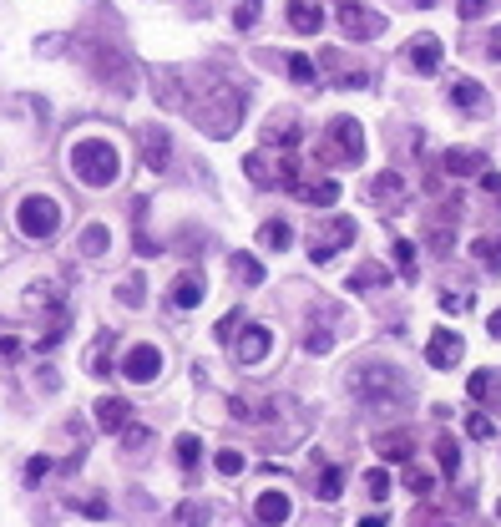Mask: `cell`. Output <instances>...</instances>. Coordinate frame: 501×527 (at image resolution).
Wrapping results in <instances>:
<instances>
[{
  "label": "cell",
  "instance_id": "1",
  "mask_svg": "<svg viewBox=\"0 0 501 527\" xmlns=\"http://www.w3.org/2000/svg\"><path fill=\"white\" fill-rule=\"evenodd\" d=\"M349 396L360 400V406H375V411H385V406H411V381L385 361H365L345 375Z\"/></svg>",
  "mask_w": 501,
  "mask_h": 527
},
{
  "label": "cell",
  "instance_id": "2",
  "mask_svg": "<svg viewBox=\"0 0 501 527\" xmlns=\"http://www.w3.org/2000/svg\"><path fill=\"white\" fill-rule=\"evenodd\" d=\"M71 173H77L81 188H107L122 173V157H116V147L107 137H81L71 142Z\"/></svg>",
  "mask_w": 501,
  "mask_h": 527
},
{
  "label": "cell",
  "instance_id": "3",
  "mask_svg": "<svg viewBox=\"0 0 501 527\" xmlns=\"http://www.w3.org/2000/svg\"><path fill=\"white\" fill-rule=\"evenodd\" d=\"M193 117H198V127L208 132V137H233L238 132V122H244V91L238 87H213V97L208 102H198L193 107Z\"/></svg>",
  "mask_w": 501,
  "mask_h": 527
},
{
  "label": "cell",
  "instance_id": "4",
  "mask_svg": "<svg viewBox=\"0 0 501 527\" xmlns=\"http://www.w3.org/2000/svg\"><path fill=\"white\" fill-rule=\"evenodd\" d=\"M320 157L334 163V167H360L365 163V127L355 122V117H329Z\"/></svg>",
  "mask_w": 501,
  "mask_h": 527
},
{
  "label": "cell",
  "instance_id": "5",
  "mask_svg": "<svg viewBox=\"0 0 501 527\" xmlns=\"http://www.w3.org/2000/svg\"><path fill=\"white\" fill-rule=\"evenodd\" d=\"M15 229H21V239H31V244H46V239L61 229V203L46 198V193H26L15 203Z\"/></svg>",
  "mask_w": 501,
  "mask_h": 527
},
{
  "label": "cell",
  "instance_id": "6",
  "mask_svg": "<svg viewBox=\"0 0 501 527\" xmlns=\"http://www.w3.org/2000/svg\"><path fill=\"white\" fill-rule=\"evenodd\" d=\"M355 219H324L320 229L309 233V264H329L339 249H349L355 244Z\"/></svg>",
  "mask_w": 501,
  "mask_h": 527
},
{
  "label": "cell",
  "instance_id": "7",
  "mask_svg": "<svg viewBox=\"0 0 501 527\" xmlns=\"http://www.w3.org/2000/svg\"><path fill=\"white\" fill-rule=\"evenodd\" d=\"M400 61L411 66L415 77H436L441 61H446V46H441V36H431V31H421V36L405 41V52H400Z\"/></svg>",
  "mask_w": 501,
  "mask_h": 527
},
{
  "label": "cell",
  "instance_id": "8",
  "mask_svg": "<svg viewBox=\"0 0 501 527\" xmlns=\"http://www.w3.org/2000/svg\"><path fill=\"white\" fill-rule=\"evenodd\" d=\"M334 21H339V31H345L349 41H375V36H385V15L370 11V5H355V0H345Z\"/></svg>",
  "mask_w": 501,
  "mask_h": 527
},
{
  "label": "cell",
  "instance_id": "9",
  "mask_svg": "<svg viewBox=\"0 0 501 527\" xmlns=\"http://www.w3.org/2000/svg\"><path fill=\"white\" fill-rule=\"evenodd\" d=\"M269 350H274V330L269 325H244V330L233 334V355H238V365H264L269 361Z\"/></svg>",
  "mask_w": 501,
  "mask_h": 527
},
{
  "label": "cell",
  "instance_id": "10",
  "mask_svg": "<svg viewBox=\"0 0 501 527\" xmlns=\"http://www.w3.org/2000/svg\"><path fill=\"white\" fill-rule=\"evenodd\" d=\"M122 375H127L132 386H153L157 375H162V350L147 345V340H142V345H132L127 361H122Z\"/></svg>",
  "mask_w": 501,
  "mask_h": 527
},
{
  "label": "cell",
  "instance_id": "11",
  "mask_svg": "<svg viewBox=\"0 0 501 527\" xmlns=\"http://www.w3.org/2000/svg\"><path fill=\"white\" fill-rule=\"evenodd\" d=\"M425 361H431V371H456V365H461V334L456 330H431V340H425Z\"/></svg>",
  "mask_w": 501,
  "mask_h": 527
},
{
  "label": "cell",
  "instance_id": "12",
  "mask_svg": "<svg viewBox=\"0 0 501 527\" xmlns=\"http://www.w3.org/2000/svg\"><path fill=\"white\" fill-rule=\"evenodd\" d=\"M299 142H304V132H299L294 112H279V117L264 122V147H274V153H294Z\"/></svg>",
  "mask_w": 501,
  "mask_h": 527
},
{
  "label": "cell",
  "instance_id": "13",
  "mask_svg": "<svg viewBox=\"0 0 501 527\" xmlns=\"http://www.w3.org/2000/svg\"><path fill=\"white\" fill-rule=\"evenodd\" d=\"M203 295H208V279L198 269H188V274H178V279H172V289H167V305L178 309V315H188V309L203 305Z\"/></svg>",
  "mask_w": 501,
  "mask_h": 527
},
{
  "label": "cell",
  "instance_id": "14",
  "mask_svg": "<svg viewBox=\"0 0 501 527\" xmlns=\"http://www.w3.org/2000/svg\"><path fill=\"white\" fill-rule=\"evenodd\" d=\"M254 517L264 527H283L289 517H294V502H289V492H279V487H264L254 497Z\"/></svg>",
  "mask_w": 501,
  "mask_h": 527
},
{
  "label": "cell",
  "instance_id": "15",
  "mask_svg": "<svg viewBox=\"0 0 501 527\" xmlns=\"http://www.w3.org/2000/svg\"><path fill=\"white\" fill-rule=\"evenodd\" d=\"M91 416L102 421V431H116V437H122V431H127L132 421H137V411H132V400H122V396H102L97 406H91Z\"/></svg>",
  "mask_w": 501,
  "mask_h": 527
},
{
  "label": "cell",
  "instance_id": "16",
  "mask_svg": "<svg viewBox=\"0 0 501 527\" xmlns=\"http://www.w3.org/2000/svg\"><path fill=\"white\" fill-rule=\"evenodd\" d=\"M320 61H324V77H329L334 87H370V71H365V66H349L339 52H324Z\"/></svg>",
  "mask_w": 501,
  "mask_h": 527
},
{
  "label": "cell",
  "instance_id": "17",
  "mask_svg": "<svg viewBox=\"0 0 501 527\" xmlns=\"http://www.w3.org/2000/svg\"><path fill=\"white\" fill-rule=\"evenodd\" d=\"M466 391H471L476 406H491V411H501V371H471Z\"/></svg>",
  "mask_w": 501,
  "mask_h": 527
},
{
  "label": "cell",
  "instance_id": "18",
  "mask_svg": "<svg viewBox=\"0 0 501 527\" xmlns=\"http://www.w3.org/2000/svg\"><path fill=\"white\" fill-rule=\"evenodd\" d=\"M283 15H289V26H294L299 36H314V31L324 26L320 0H289V5H283Z\"/></svg>",
  "mask_w": 501,
  "mask_h": 527
},
{
  "label": "cell",
  "instance_id": "19",
  "mask_svg": "<svg viewBox=\"0 0 501 527\" xmlns=\"http://www.w3.org/2000/svg\"><path fill=\"white\" fill-rule=\"evenodd\" d=\"M450 102L461 107V112H471V117H487V87H481V81H471V77L450 81Z\"/></svg>",
  "mask_w": 501,
  "mask_h": 527
},
{
  "label": "cell",
  "instance_id": "20",
  "mask_svg": "<svg viewBox=\"0 0 501 527\" xmlns=\"http://www.w3.org/2000/svg\"><path fill=\"white\" fill-rule=\"evenodd\" d=\"M142 163L153 167V173H162V167L172 163V142H167L162 127H147V132H142Z\"/></svg>",
  "mask_w": 501,
  "mask_h": 527
},
{
  "label": "cell",
  "instance_id": "21",
  "mask_svg": "<svg viewBox=\"0 0 501 527\" xmlns=\"http://www.w3.org/2000/svg\"><path fill=\"white\" fill-rule=\"evenodd\" d=\"M370 203H380V208L405 203V183H400V173H375L370 178Z\"/></svg>",
  "mask_w": 501,
  "mask_h": 527
},
{
  "label": "cell",
  "instance_id": "22",
  "mask_svg": "<svg viewBox=\"0 0 501 527\" xmlns=\"http://www.w3.org/2000/svg\"><path fill=\"white\" fill-rule=\"evenodd\" d=\"M375 451H380L385 462H405V466H411L415 441H411V431H380V437H375Z\"/></svg>",
  "mask_w": 501,
  "mask_h": 527
},
{
  "label": "cell",
  "instance_id": "23",
  "mask_svg": "<svg viewBox=\"0 0 501 527\" xmlns=\"http://www.w3.org/2000/svg\"><path fill=\"white\" fill-rule=\"evenodd\" d=\"M283 77L294 81V87H320V66L309 61L304 52H294V56H283Z\"/></svg>",
  "mask_w": 501,
  "mask_h": 527
},
{
  "label": "cell",
  "instance_id": "24",
  "mask_svg": "<svg viewBox=\"0 0 501 527\" xmlns=\"http://www.w3.org/2000/svg\"><path fill=\"white\" fill-rule=\"evenodd\" d=\"M471 259L476 264H487L491 274L501 269V229L496 233H481V239H471Z\"/></svg>",
  "mask_w": 501,
  "mask_h": 527
},
{
  "label": "cell",
  "instance_id": "25",
  "mask_svg": "<svg viewBox=\"0 0 501 527\" xmlns=\"http://www.w3.org/2000/svg\"><path fill=\"white\" fill-rule=\"evenodd\" d=\"M446 173L450 178H481L487 173V157L481 153H446Z\"/></svg>",
  "mask_w": 501,
  "mask_h": 527
},
{
  "label": "cell",
  "instance_id": "26",
  "mask_svg": "<svg viewBox=\"0 0 501 527\" xmlns=\"http://www.w3.org/2000/svg\"><path fill=\"white\" fill-rule=\"evenodd\" d=\"M258 244L269 249V254H283V249L294 244V229H289L283 219H269L264 229H258Z\"/></svg>",
  "mask_w": 501,
  "mask_h": 527
},
{
  "label": "cell",
  "instance_id": "27",
  "mask_svg": "<svg viewBox=\"0 0 501 527\" xmlns=\"http://www.w3.org/2000/svg\"><path fill=\"white\" fill-rule=\"evenodd\" d=\"M339 193H345V188H339L334 178H320L314 188H299V198H304L309 208H334L339 203Z\"/></svg>",
  "mask_w": 501,
  "mask_h": 527
},
{
  "label": "cell",
  "instance_id": "28",
  "mask_svg": "<svg viewBox=\"0 0 501 527\" xmlns=\"http://www.w3.org/2000/svg\"><path fill=\"white\" fill-rule=\"evenodd\" d=\"M172 451H178V466H182V472H198V462H203V441H198L193 431H182V437L172 441Z\"/></svg>",
  "mask_w": 501,
  "mask_h": 527
},
{
  "label": "cell",
  "instance_id": "29",
  "mask_svg": "<svg viewBox=\"0 0 501 527\" xmlns=\"http://www.w3.org/2000/svg\"><path fill=\"white\" fill-rule=\"evenodd\" d=\"M153 81H157V97H162V107H188V102H193V97L178 87V77H172V71H157Z\"/></svg>",
  "mask_w": 501,
  "mask_h": 527
},
{
  "label": "cell",
  "instance_id": "30",
  "mask_svg": "<svg viewBox=\"0 0 501 527\" xmlns=\"http://www.w3.org/2000/svg\"><path fill=\"white\" fill-rule=\"evenodd\" d=\"M228 264H233V274H238V284H248V289H258V284H264V264H258L254 254H233Z\"/></svg>",
  "mask_w": 501,
  "mask_h": 527
},
{
  "label": "cell",
  "instance_id": "31",
  "mask_svg": "<svg viewBox=\"0 0 501 527\" xmlns=\"http://www.w3.org/2000/svg\"><path fill=\"white\" fill-rule=\"evenodd\" d=\"M142 295H147V274H132V279H122L116 284V305H127V309H137L142 305Z\"/></svg>",
  "mask_w": 501,
  "mask_h": 527
},
{
  "label": "cell",
  "instance_id": "32",
  "mask_svg": "<svg viewBox=\"0 0 501 527\" xmlns=\"http://www.w3.org/2000/svg\"><path fill=\"white\" fill-rule=\"evenodd\" d=\"M436 462H441V476H456L461 472V447L450 437H436Z\"/></svg>",
  "mask_w": 501,
  "mask_h": 527
},
{
  "label": "cell",
  "instance_id": "33",
  "mask_svg": "<svg viewBox=\"0 0 501 527\" xmlns=\"http://www.w3.org/2000/svg\"><path fill=\"white\" fill-rule=\"evenodd\" d=\"M395 274H400V279H415V274H421V264H415V244H411V239H395Z\"/></svg>",
  "mask_w": 501,
  "mask_h": 527
},
{
  "label": "cell",
  "instance_id": "34",
  "mask_svg": "<svg viewBox=\"0 0 501 527\" xmlns=\"http://www.w3.org/2000/svg\"><path fill=\"white\" fill-rule=\"evenodd\" d=\"M107 244H112V239H107V223H87V233H81V254L97 259V254H107Z\"/></svg>",
  "mask_w": 501,
  "mask_h": 527
},
{
  "label": "cell",
  "instance_id": "35",
  "mask_svg": "<svg viewBox=\"0 0 501 527\" xmlns=\"http://www.w3.org/2000/svg\"><path fill=\"white\" fill-rule=\"evenodd\" d=\"M304 350H309V355H329V350H334V334H329V325H314V330H309V325H304Z\"/></svg>",
  "mask_w": 501,
  "mask_h": 527
},
{
  "label": "cell",
  "instance_id": "36",
  "mask_svg": "<svg viewBox=\"0 0 501 527\" xmlns=\"http://www.w3.org/2000/svg\"><path fill=\"white\" fill-rule=\"evenodd\" d=\"M466 437H471V441H491V437H496V421H491L487 411H471V416H466Z\"/></svg>",
  "mask_w": 501,
  "mask_h": 527
},
{
  "label": "cell",
  "instance_id": "37",
  "mask_svg": "<svg viewBox=\"0 0 501 527\" xmlns=\"http://www.w3.org/2000/svg\"><path fill=\"white\" fill-rule=\"evenodd\" d=\"M244 173L248 178H258L264 188H274V167H269V153H248L244 157Z\"/></svg>",
  "mask_w": 501,
  "mask_h": 527
},
{
  "label": "cell",
  "instance_id": "38",
  "mask_svg": "<svg viewBox=\"0 0 501 527\" xmlns=\"http://www.w3.org/2000/svg\"><path fill=\"white\" fill-rule=\"evenodd\" d=\"M258 11H264V0H238V5H233V26L254 31L258 26Z\"/></svg>",
  "mask_w": 501,
  "mask_h": 527
},
{
  "label": "cell",
  "instance_id": "39",
  "mask_svg": "<svg viewBox=\"0 0 501 527\" xmlns=\"http://www.w3.org/2000/svg\"><path fill=\"white\" fill-rule=\"evenodd\" d=\"M345 492V466H324V476H320V497L324 502H334Z\"/></svg>",
  "mask_w": 501,
  "mask_h": 527
},
{
  "label": "cell",
  "instance_id": "40",
  "mask_svg": "<svg viewBox=\"0 0 501 527\" xmlns=\"http://www.w3.org/2000/svg\"><path fill=\"white\" fill-rule=\"evenodd\" d=\"M471 305H476V299L466 295V289H441V309H446V315H466Z\"/></svg>",
  "mask_w": 501,
  "mask_h": 527
},
{
  "label": "cell",
  "instance_id": "41",
  "mask_svg": "<svg viewBox=\"0 0 501 527\" xmlns=\"http://www.w3.org/2000/svg\"><path fill=\"white\" fill-rule=\"evenodd\" d=\"M122 447H127V451H142V447H153V426H137V421H132L127 431H122Z\"/></svg>",
  "mask_w": 501,
  "mask_h": 527
},
{
  "label": "cell",
  "instance_id": "42",
  "mask_svg": "<svg viewBox=\"0 0 501 527\" xmlns=\"http://www.w3.org/2000/svg\"><path fill=\"white\" fill-rule=\"evenodd\" d=\"M365 492H370L375 502H385V497H390V472H385V466H375V472L365 476Z\"/></svg>",
  "mask_w": 501,
  "mask_h": 527
},
{
  "label": "cell",
  "instance_id": "43",
  "mask_svg": "<svg viewBox=\"0 0 501 527\" xmlns=\"http://www.w3.org/2000/svg\"><path fill=\"white\" fill-rule=\"evenodd\" d=\"M213 466H218L223 476H238V472H244V451H238V447H223V451H218V462H213Z\"/></svg>",
  "mask_w": 501,
  "mask_h": 527
},
{
  "label": "cell",
  "instance_id": "44",
  "mask_svg": "<svg viewBox=\"0 0 501 527\" xmlns=\"http://www.w3.org/2000/svg\"><path fill=\"white\" fill-rule=\"evenodd\" d=\"M178 522L182 527H208V507H203V502H182V507H178Z\"/></svg>",
  "mask_w": 501,
  "mask_h": 527
},
{
  "label": "cell",
  "instance_id": "45",
  "mask_svg": "<svg viewBox=\"0 0 501 527\" xmlns=\"http://www.w3.org/2000/svg\"><path fill=\"white\" fill-rule=\"evenodd\" d=\"M456 11H461V21H481L496 11V0H456Z\"/></svg>",
  "mask_w": 501,
  "mask_h": 527
},
{
  "label": "cell",
  "instance_id": "46",
  "mask_svg": "<svg viewBox=\"0 0 501 527\" xmlns=\"http://www.w3.org/2000/svg\"><path fill=\"white\" fill-rule=\"evenodd\" d=\"M107 345H116V334H112V330H102V334H97V350H91V361H87L97 375L107 371Z\"/></svg>",
  "mask_w": 501,
  "mask_h": 527
},
{
  "label": "cell",
  "instance_id": "47",
  "mask_svg": "<svg viewBox=\"0 0 501 527\" xmlns=\"http://www.w3.org/2000/svg\"><path fill=\"white\" fill-rule=\"evenodd\" d=\"M405 487H411V492H415V497H425V492L436 487V476L425 472V466H411V472H405Z\"/></svg>",
  "mask_w": 501,
  "mask_h": 527
},
{
  "label": "cell",
  "instance_id": "48",
  "mask_svg": "<svg viewBox=\"0 0 501 527\" xmlns=\"http://www.w3.org/2000/svg\"><path fill=\"white\" fill-rule=\"evenodd\" d=\"M375 284H385V269H380V264H365V269L349 279V289H375Z\"/></svg>",
  "mask_w": 501,
  "mask_h": 527
},
{
  "label": "cell",
  "instance_id": "49",
  "mask_svg": "<svg viewBox=\"0 0 501 527\" xmlns=\"http://www.w3.org/2000/svg\"><path fill=\"white\" fill-rule=\"evenodd\" d=\"M51 456H31V462H26V487H36V482H41V476H46V472H51Z\"/></svg>",
  "mask_w": 501,
  "mask_h": 527
},
{
  "label": "cell",
  "instance_id": "50",
  "mask_svg": "<svg viewBox=\"0 0 501 527\" xmlns=\"http://www.w3.org/2000/svg\"><path fill=\"white\" fill-rule=\"evenodd\" d=\"M21 355V340L15 334H0V361H15Z\"/></svg>",
  "mask_w": 501,
  "mask_h": 527
},
{
  "label": "cell",
  "instance_id": "51",
  "mask_svg": "<svg viewBox=\"0 0 501 527\" xmlns=\"http://www.w3.org/2000/svg\"><path fill=\"white\" fill-rule=\"evenodd\" d=\"M218 334H223V340H233V334H238V309H228V315L218 320Z\"/></svg>",
  "mask_w": 501,
  "mask_h": 527
},
{
  "label": "cell",
  "instance_id": "52",
  "mask_svg": "<svg viewBox=\"0 0 501 527\" xmlns=\"http://www.w3.org/2000/svg\"><path fill=\"white\" fill-rule=\"evenodd\" d=\"M81 513H87V517H97V522H102V517H107V502H102V497H91V502H81Z\"/></svg>",
  "mask_w": 501,
  "mask_h": 527
},
{
  "label": "cell",
  "instance_id": "53",
  "mask_svg": "<svg viewBox=\"0 0 501 527\" xmlns=\"http://www.w3.org/2000/svg\"><path fill=\"white\" fill-rule=\"evenodd\" d=\"M491 56L501 61V31H491Z\"/></svg>",
  "mask_w": 501,
  "mask_h": 527
},
{
  "label": "cell",
  "instance_id": "54",
  "mask_svg": "<svg viewBox=\"0 0 501 527\" xmlns=\"http://www.w3.org/2000/svg\"><path fill=\"white\" fill-rule=\"evenodd\" d=\"M487 330H491V334H501V309H496V315L487 320Z\"/></svg>",
  "mask_w": 501,
  "mask_h": 527
},
{
  "label": "cell",
  "instance_id": "55",
  "mask_svg": "<svg viewBox=\"0 0 501 527\" xmlns=\"http://www.w3.org/2000/svg\"><path fill=\"white\" fill-rule=\"evenodd\" d=\"M360 527H385V517H365V522Z\"/></svg>",
  "mask_w": 501,
  "mask_h": 527
},
{
  "label": "cell",
  "instance_id": "56",
  "mask_svg": "<svg viewBox=\"0 0 501 527\" xmlns=\"http://www.w3.org/2000/svg\"><path fill=\"white\" fill-rule=\"evenodd\" d=\"M496 517H501V502H496Z\"/></svg>",
  "mask_w": 501,
  "mask_h": 527
}]
</instances>
